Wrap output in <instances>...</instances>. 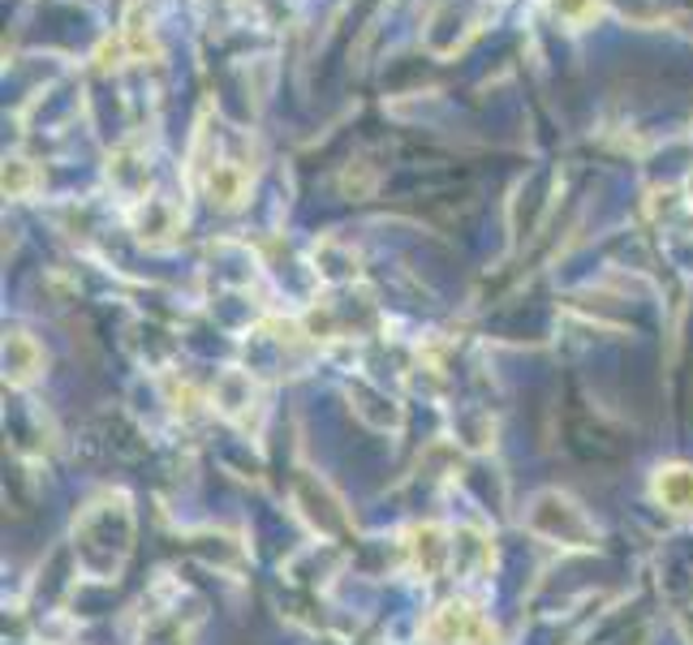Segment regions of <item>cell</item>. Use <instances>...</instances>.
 <instances>
[{
  "label": "cell",
  "instance_id": "obj_1",
  "mask_svg": "<svg viewBox=\"0 0 693 645\" xmlns=\"http://www.w3.org/2000/svg\"><path fill=\"white\" fill-rule=\"evenodd\" d=\"M430 637L439 645H492L495 642V633L483 624V615L474 612V607H465V603H448L444 612L430 619V628H427Z\"/></svg>",
  "mask_w": 693,
  "mask_h": 645
},
{
  "label": "cell",
  "instance_id": "obj_2",
  "mask_svg": "<svg viewBox=\"0 0 693 645\" xmlns=\"http://www.w3.org/2000/svg\"><path fill=\"white\" fill-rule=\"evenodd\" d=\"M655 495H660L667 508H690L693 504V474L690 469H681V465L660 469V478H655Z\"/></svg>",
  "mask_w": 693,
  "mask_h": 645
}]
</instances>
